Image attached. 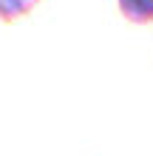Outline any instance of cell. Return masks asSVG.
<instances>
[{
  "instance_id": "6da1fadb",
  "label": "cell",
  "mask_w": 153,
  "mask_h": 156,
  "mask_svg": "<svg viewBox=\"0 0 153 156\" xmlns=\"http://www.w3.org/2000/svg\"><path fill=\"white\" fill-rule=\"evenodd\" d=\"M130 23H153V0H116Z\"/></svg>"
},
{
  "instance_id": "7a4b0ae2",
  "label": "cell",
  "mask_w": 153,
  "mask_h": 156,
  "mask_svg": "<svg viewBox=\"0 0 153 156\" xmlns=\"http://www.w3.org/2000/svg\"><path fill=\"white\" fill-rule=\"evenodd\" d=\"M40 0H0V20L3 23H12L17 17L29 14Z\"/></svg>"
}]
</instances>
